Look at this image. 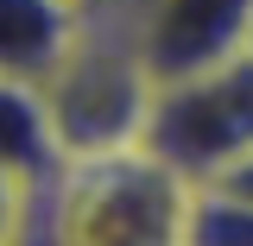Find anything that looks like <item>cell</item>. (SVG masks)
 Returning <instances> with one entry per match:
<instances>
[{"mask_svg": "<svg viewBox=\"0 0 253 246\" xmlns=\"http://www.w3.org/2000/svg\"><path fill=\"white\" fill-rule=\"evenodd\" d=\"M0 164L26 171L38 183L57 177V133H51V107H44V89L38 82H19V76H0Z\"/></svg>", "mask_w": 253, "mask_h": 246, "instance_id": "obj_6", "label": "cell"}, {"mask_svg": "<svg viewBox=\"0 0 253 246\" xmlns=\"http://www.w3.org/2000/svg\"><path fill=\"white\" fill-rule=\"evenodd\" d=\"M146 145L165 152L196 183H209L234 158H247L253 152V57L234 51L215 70H196L184 82H158Z\"/></svg>", "mask_w": 253, "mask_h": 246, "instance_id": "obj_3", "label": "cell"}, {"mask_svg": "<svg viewBox=\"0 0 253 246\" xmlns=\"http://www.w3.org/2000/svg\"><path fill=\"white\" fill-rule=\"evenodd\" d=\"M209 183H221V189H234V196H247V202H253V152L234 158V164H228L221 177H209Z\"/></svg>", "mask_w": 253, "mask_h": 246, "instance_id": "obj_9", "label": "cell"}, {"mask_svg": "<svg viewBox=\"0 0 253 246\" xmlns=\"http://www.w3.org/2000/svg\"><path fill=\"white\" fill-rule=\"evenodd\" d=\"M190 246H253V202L221 183H196Z\"/></svg>", "mask_w": 253, "mask_h": 246, "instance_id": "obj_7", "label": "cell"}, {"mask_svg": "<svg viewBox=\"0 0 253 246\" xmlns=\"http://www.w3.org/2000/svg\"><path fill=\"white\" fill-rule=\"evenodd\" d=\"M139 51L158 82H184L196 70H215L247 44L253 0H126Z\"/></svg>", "mask_w": 253, "mask_h": 246, "instance_id": "obj_4", "label": "cell"}, {"mask_svg": "<svg viewBox=\"0 0 253 246\" xmlns=\"http://www.w3.org/2000/svg\"><path fill=\"white\" fill-rule=\"evenodd\" d=\"M241 51H247V57H253V26H247V44H241Z\"/></svg>", "mask_w": 253, "mask_h": 246, "instance_id": "obj_10", "label": "cell"}, {"mask_svg": "<svg viewBox=\"0 0 253 246\" xmlns=\"http://www.w3.org/2000/svg\"><path fill=\"white\" fill-rule=\"evenodd\" d=\"M196 177L152 145L70 158L44 183L38 246H190Z\"/></svg>", "mask_w": 253, "mask_h": 246, "instance_id": "obj_1", "label": "cell"}, {"mask_svg": "<svg viewBox=\"0 0 253 246\" xmlns=\"http://www.w3.org/2000/svg\"><path fill=\"white\" fill-rule=\"evenodd\" d=\"M44 227V183L0 164V246H38Z\"/></svg>", "mask_w": 253, "mask_h": 246, "instance_id": "obj_8", "label": "cell"}, {"mask_svg": "<svg viewBox=\"0 0 253 246\" xmlns=\"http://www.w3.org/2000/svg\"><path fill=\"white\" fill-rule=\"evenodd\" d=\"M38 89H44V107H51V133H57L63 164L146 145L158 76L146 63V51H139L133 6L126 0H89L63 63Z\"/></svg>", "mask_w": 253, "mask_h": 246, "instance_id": "obj_2", "label": "cell"}, {"mask_svg": "<svg viewBox=\"0 0 253 246\" xmlns=\"http://www.w3.org/2000/svg\"><path fill=\"white\" fill-rule=\"evenodd\" d=\"M89 0H0V76L44 82L63 63Z\"/></svg>", "mask_w": 253, "mask_h": 246, "instance_id": "obj_5", "label": "cell"}]
</instances>
